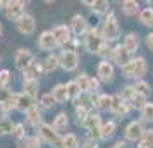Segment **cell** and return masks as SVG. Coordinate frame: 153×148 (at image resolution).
Masks as SVG:
<instances>
[{"instance_id":"1","label":"cell","mask_w":153,"mask_h":148,"mask_svg":"<svg viewBox=\"0 0 153 148\" xmlns=\"http://www.w3.org/2000/svg\"><path fill=\"white\" fill-rule=\"evenodd\" d=\"M122 74L126 78H138L141 79L146 74V60L143 57H138L122 67Z\"/></svg>"},{"instance_id":"2","label":"cell","mask_w":153,"mask_h":148,"mask_svg":"<svg viewBox=\"0 0 153 148\" xmlns=\"http://www.w3.org/2000/svg\"><path fill=\"white\" fill-rule=\"evenodd\" d=\"M4 10V16L10 19V21H19L22 16L26 14L24 12V2L21 0H16V2H5V7L2 9Z\"/></svg>"},{"instance_id":"3","label":"cell","mask_w":153,"mask_h":148,"mask_svg":"<svg viewBox=\"0 0 153 148\" xmlns=\"http://www.w3.org/2000/svg\"><path fill=\"white\" fill-rule=\"evenodd\" d=\"M16 67L19 71H28L33 64H35V55H33V52H29L28 48H19L17 52H16Z\"/></svg>"},{"instance_id":"4","label":"cell","mask_w":153,"mask_h":148,"mask_svg":"<svg viewBox=\"0 0 153 148\" xmlns=\"http://www.w3.org/2000/svg\"><path fill=\"white\" fill-rule=\"evenodd\" d=\"M119 35H120V28H119V24H117L115 16L110 12L103 22V38L108 40V42H112V40H117Z\"/></svg>"},{"instance_id":"5","label":"cell","mask_w":153,"mask_h":148,"mask_svg":"<svg viewBox=\"0 0 153 148\" xmlns=\"http://www.w3.org/2000/svg\"><path fill=\"white\" fill-rule=\"evenodd\" d=\"M86 48H88V52H91V54H98L100 52V48L105 45V38L100 33H98L97 29H91L90 33L86 35Z\"/></svg>"},{"instance_id":"6","label":"cell","mask_w":153,"mask_h":148,"mask_svg":"<svg viewBox=\"0 0 153 148\" xmlns=\"http://www.w3.org/2000/svg\"><path fill=\"white\" fill-rule=\"evenodd\" d=\"M16 28H17V31L21 33V35H33L35 33V29H36V21H35V17L33 16H29V14H24L19 19V21L16 22Z\"/></svg>"},{"instance_id":"7","label":"cell","mask_w":153,"mask_h":148,"mask_svg":"<svg viewBox=\"0 0 153 148\" xmlns=\"http://www.w3.org/2000/svg\"><path fill=\"white\" fill-rule=\"evenodd\" d=\"M79 64V55L74 50H64L60 55V65L65 71H74Z\"/></svg>"},{"instance_id":"8","label":"cell","mask_w":153,"mask_h":148,"mask_svg":"<svg viewBox=\"0 0 153 148\" xmlns=\"http://www.w3.org/2000/svg\"><path fill=\"white\" fill-rule=\"evenodd\" d=\"M38 45H40L42 50H53L59 43H57L55 36H53L52 31H43L42 35H40V38H38Z\"/></svg>"},{"instance_id":"9","label":"cell","mask_w":153,"mask_h":148,"mask_svg":"<svg viewBox=\"0 0 153 148\" xmlns=\"http://www.w3.org/2000/svg\"><path fill=\"white\" fill-rule=\"evenodd\" d=\"M40 136H42L45 141H48V143H52V145H59L60 143V140H59V136H57V131L53 129L52 126H48V124H42L40 126Z\"/></svg>"},{"instance_id":"10","label":"cell","mask_w":153,"mask_h":148,"mask_svg":"<svg viewBox=\"0 0 153 148\" xmlns=\"http://www.w3.org/2000/svg\"><path fill=\"white\" fill-rule=\"evenodd\" d=\"M143 134H145V129L141 126V122H131L127 126V129H126V138L127 140H132V141L141 140Z\"/></svg>"},{"instance_id":"11","label":"cell","mask_w":153,"mask_h":148,"mask_svg":"<svg viewBox=\"0 0 153 148\" xmlns=\"http://www.w3.org/2000/svg\"><path fill=\"white\" fill-rule=\"evenodd\" d=\"M129 52L124 48V45H119V47H115L114 48V62L119 64L120 67H124V65H127V64L131 62L129 60Z\"/></svg>"},{"instance_id":"12","label":"cell","mask_w":153,"mask_h":148,"mask_svg":"<svg viewBox=\"0 0 153 148\" xmlns=\"http://www.w3.org/2000/svg\"><path fill=\"white\" fill-rule=\"evenodd\" d=\"M112 112L115 114V115H124V114H127V110H129V105H127V102H126L120 95H115L114 98H112Z\"/></svg>"},{"instance_id":"13","label":"cell","mask_w":153,"mask_h":148,"mask_svg":"<svg viewBox=\"0 0 153 148\" xmlns=\"http://www.w3.org/2000/svg\"><path fill=\"white\" fill-rule=\"evenodd\" d=\"M53 36H55V40L59 45H64V43H67L71 40V29L67 26H64V24H59L53 28Z\"/></svg>"},{"instance_id":"14","label":"cell","mask_w":153,"mask_h":148,"mask_svg":"<svg viewBox=\"0 0 153 148\" xmlns=\"http://www.w3.org/2000/svg\"><path fill=\"white\" fill-rule=\"evenodd\" d=\"M35 105V97H29L26 93L22 95H17V110H22V112H28L29 109H33Z\"/></svg>"},{"instance_id":"15","label":"cell","mask_w":153,"mask_h":148,"mask_svg":"<svg viewBox=\"0 0 153 148\" xmlns=\"http://www.w3.org/2000/svg\"><path fill=\"white\" fill-rule=\"evenodd\" d=\"M98 76L103 81H112V78H114V67H112V64L107 62V60L98 64Z\"/></svg>"},{"instance_id":"16","label":"cell","mask_w":153,"mask_h":148,"mask_svg":"<svg viewBox=\"0 0 153 148\" xmlns=\"http://www.w3.org/2000/svg\"><path fill=\"white\" fill-rule=\"evenodd\" d=\"M43 64H33L28 71H24V81H38L40 74L43 72Z\"/></svg>"},{"instance_id":"17","label":"cell","mask_w":153,"mask_h":148,"mask_svg":"<svg viewBox=\"0 0 153 148\" xmlns=\"http://www.w3.org/2000/svg\"><path fill=\"white\" fill-rule=\"evenodd\" d=\"M52 97L55 98L57 103H62V102H65V100L69 98V95H67V86L65 85H57L55 88H52Z\"/></svg>"},{"instance_id":"18","label":"cell","mask_w":153,"mask_h":148,"mask_svg":"<svg viewBox=\"0 0 153 148\" xmlns=\"http://www.w3.org/2000/svg\"><path fill=\"white\" fill-rule=\"evenodd\" d=\"M71 28H72V31L76 35H83L84 31H86V28H88V22H86V19H84L83 16H74Z\"/></svg>"},{"instance_id":"19","label":"cell","mask_w":153,"mask_h":148,"mask_svg":"<svg viewBox=\"0 0 153 148\" xmlns=\"http://www.w3.org/2000/svg\"><path fill=\"white\" fill-rule=\"evenodd\" d=\"M67 126H69V117H67V114H64V112L59 114L55 119H53V124H52V127L55 129L57 133L65 131V129H67Z\"/></svg>"},{"instance_id":"20","label":"cell","mask_w":153,"mask_h":148,"mask_svg":"<svg viewBox=\"0 0 153 148\" xmlns=\"http://www.w3.org/2000/svg\"><path fill=\"white\" fill-rule=\"evenodd\" d=\"M139 47V38L136 33H129V35L124 38V48L129 52V54H132V52H136Z\"/></svg>"},{"instance_id":"21","label":"cell","mask_w":153,"mask_h":148,"mask_svg":"<svg viewBox=\"0 0 153 148\" xmlns=\"http://www.w3.org/2000/svg\"><path fill=\"white\" fill-rule=\"evenodd\" d=\"M26 117H28L29 124H33V126H42V110L38 109V107H33V109H29L28 112H26Z\"/></svg>"},{"instance_id":"22","label":"cell","mask_w":153,"mask_h":148,"mask_svg":"<svg viewBox=\"0 0 153 148\" xmlns=\"http://www.w3.org/2000/svg\"><path fill=\"white\" fill-rule=\"evenodd\" d=\"M59 65H60V57H57L55 54H52V55H48L47 59H45V62H43V69L48 71V72H52V71H55Z\"/></svg>"},{"instance_id":"23","label":"cell","mask_w":153,"mask_h":148,"mask_svg":"<svg viewBox=\"0 0 153 148\" xmlns=\"http://www.w3.org/2000/svg\"><path fill=\"white\" fill-rule=\"evenodd\" d=\"M57 148H77V136L76 134H65L60 138V143Z\"/></svg>"},{"instance_id":"24","label":"cell","mask_w":153,"mask_h":148,"mask_svg":"<svg viewBox=\"0 0 153 148\" xmlns=\"http://www.w3.org/2000/svg\"><path fill=\"white\" fill-rule=\"evenodd\" d=\"M139 21L143 26H150L153 28V9L152 7H146L141 10V14H139Z\"/></svg>"},{"instance_id":"25","label":"cell","mask_w":153,"mask_h":148,"mask_svg":"<svg viewBox=\"0 0 153 148\" xmlns=\"http://www.w3.org/2000/svg\"><path fill=\"white\" fill-rule=\"evenodd\" d=\"M14 122L7 117H4V119H0V136H5V134H12L14 131Z\"/></svg>"},{"instance_id":"26","label":"cell","mask_w":153,"mask_h":148,"mask_svg":"<svg viewBox=\"0 0 153 148\" xmlns=\"http://www.w3.org/2000/svg\"><path fill=\"white\" fill-rule=\"evenodd\" d=\"M112 98H114V97H110V95H100L98 100H97V107L100 110H110L112 109Z\"/></svg>"},{"instance_id":"27","label":"cell","mask_w":153,"mask_h":148,"mask_svg":"<svg viewBox=\"0 0 153 148\" xmlns=\"http://www.w3.org/2000/svg\"><path fill=\"white\" fill-rule=\"evenodd\" d=\"M138 9H139V4L134 2V0H126V2H122V10L127 16H134L138 12Z\"/></svg>"},{"instance_id":"28","label":"cell","mask_w":153,"mask_h":148,"mask_svg":"<svg viewBox=\"0 0 153 148\" xmlns=\"http://www.w3.org/2000/svg\"><path fill=\"white\" fill-rule=\"evenodd\" d=\"M84 126L88 127V131H90V129H95V127H100V115L95 114V112L88 114V117L84 120Z\"/></svg>"},{"instance_id":"29","label":"cell","mask_w":153,"mask_h":148,"mask_svg":"<svg viewBox=\"0 0 153 148\" xmlns=\"http://www.w3.org/2000/svg\"><path fill=\"white\" fill-rule=\"evenodd\" d=\"M139 148H153V129L150 131H145L143 138L139 140Z\"/></svg>"},{"instance_id":"30","label":"cell","mask_w":153,"mask_h":148,"mask_svg":"<svg viewBox=\"0 0 153 148\" xmlns=\"http://www.w3.org/2000/svg\"><path fill=\"white\" fill-rule=\"evenodd\" d=\"M76 83H77V86L81 88V91H83V93H88V91H90L91 79L88 78L86 74H79V76H77V79H76Z\"/></svg>"},{"instance_id":"31","label":"cell","mask_w":153,"mask_h":148,"mask_svg":"<svg viewBox=\"0 0 153 148\" xmlns=\"http://www.w3.org/2000/svg\"><path fill=\"white\" fill-rule=\"evenodd\" d=\"M67 95H69V98H79V97H81V88H79V86H77V83L76 81H69V83H67Z\"/></svg>"},{"instance_id":"32","label":"cell","mask_w":153,"mask_h":148,"mask_svg":"<svg viewBox=\"0 0 153 148\" xmlns=\"http://www.w3.org/2000/svg\"><path fill=\"white\" fill-rule=\"evenodd\" d=\"M40 105L45 109V110H48V109H52L53 105H57L55 98L52 97V93H47V95H42V98H40Z\"/></svg>"},{"instance_id":"33","label":"cell","mask_w":153,"mask_h":148,"mask_svg":"<svg viewBox=\"0 0 153 148\" xmlns=\"http://www.w3.org/2000/svg\"><path fill=\"white\" fill-rule=\"evenodd\" d=\"M22 86H24V93L29 97H35L38 91V81H24Z\"/></svg>"},{"instance_id":"34","label":"cell","mask_w":153,"mask_h":148,"mask_svg":"<svg viewBox=\"0 0 153 148\" xmlns=\"http://www.w3.org/2000/svg\"><path fill=\"white\" fill-rule=\"evenodd\" d=\"M131 102H132V105L136 107V109H141V110L146 107V97L145 95H141V93H134L132 98H131Z\"/></svg>"},{"instance_id":"35","label":"cell","mask_w":153,"mask_h":148,"mask_svg":"<svg viewBox=\"0 0 153 148\" xmlns=\"http://www.w3.org/2000/svg\"><path fill=\"white\" fill-rule=\"evenodd\" d=\"M114 131H115V122H107L103 127H102V138L103 140H108L112 134H114Z\"/></svg>"},{"instance_id":"36","label":"cell","mask_w":153,"mask_h":148,"mask_svg":"<svg viewBox=\"0 0 153 148\" xmlns=\"http://www.w3.org/2000/svg\"><path fill=\"white\" fill-rule=\"evenodd\" d=\"M91 9L98 12V14H102L105 10H108V2H105V0H98V2H91Z\"/></svg>"},{"instance_id":"37","label":"cell","mask_w":153,"mask_h":148,"mask_svg":"<svg viewBox=\"0 0 153 148\" xmlns=\"http://www.w3.org/2000/svg\"><path fill=\"white\" fill-rule=\"evenodd\" d=\"M14 109H17V95H14V97L9 100V102H5L4 105H0V110H4V112L14 110Z\"/></svg>"},{"instance_id":"38","label":"cell","mask_w":153,"mask_h":148,"mask_svg":"<svg viewBox=\"0 0 153 148\" xmlns=\"http://www.w3.org/2000/svg\"><path fill=\"white\" fill-rule=\"evenodd\" d=\"M134 91L136 93H141V95H148L150 93V85L148 83H145V81H138L136 85H134Z\"/></svg>"},{"instance_id":"39","label":"cell","mask_w":153,"mask_h":148,"mask_svg":"<svg viewBox=\"0 0 153 148\" xmlns=\"http://www.w3.org/2000/svg\"><path fill=\"white\" fill-rule=\"evenodd\" d=\"M12 97H14V93L10 91L9 88H0V105H4L5 102H9Z\"/></svg>"},{"instance_id":"40","label":"cell","mask_w":153,"mask_h":148,"mask_svg":"<svg viewBox=\"0 0 153 148\" xmlns=\"http://www.w3.org/2000/svg\"><path fill=\"white\" fill-rule=\"evenodd\" d=\"M10 83V72L7 69L0 71V88H7V85Z\"/></svg>"},{"instance_id":"41","label":"cell","mask_w":153,"mask_h":148,"mask_svg":"<svg viewBox=\"0 0 153 148\" xmlns=\"http://www.w3.org/2000/svg\"><path fill=\"white\" fill-rule=\"evenodd\" d=\"M24 133H26V131H24V124H22V122H17L14 126L12 136H14L16 140H22V138H24Z\"/></svg>"},{"instance_id":"42","label":"cell","mask_w":153,"mask_h":148,"mask_svg":"<svg viewBox=\"0 0 153 148\" xmlns=\"http://www.w3.org/2000/svg\"><path fill=\"white\" fill-rule=\"evenodd\" d=\"M143 119L145 120H153V103H146V107L141 110Z\"/></svg>"},{"instance_id":"43","label":"cell","mask_w":153,"mask_h":148,"mask_svg":"<svg viewBox=\"0 0 153 148\" xmlns=\"http://www.w3.org/2000/svg\"><path fill=\"white\" fill-rule=\"evenodd\" d=\"M77 100H79V105L77 107H81V109H84V110L91 105V98L88 97V95H83V97H79Z\"/></svg>"},{"instance_id":"44","label":"cell","mask_w":153,"mask_h":148,"mask_svg":"<svg viewBox=\"0 0 153 148\" xmlns=\"http://www.w3.org/2000/svg\"><path fill=\"white\" fill-rule=\"evenodd\" d=\"M38 147H42V140H40V136L29 138V148H38Z\"/></svg>"},{"instance_id":"45","label":"cell","mask_w":153,"mask_h":148,"mask_svg":"<svg viewBox=\"0 0 153 148\" xmlns=\"http://www.w3.org/2000/svg\"><path fill=\"white\" fill-rule=\"evenodd\" d=\"M90 136H91V138H95V140H98V138H102V129H100V127L90 129Z\"/></svg>"},{"instance_id":"46","label":"cell","mask_w":153,"mask_h":148,"mask_svg":"<svg viewBox=\"0 0 153 148\" xmlns=\"http://www.w3.org/2000/svg\"><path fill=\"white\" fill-rule=\"evenodd\" d=\"M146 47L153 52V33H150V35L146 36Z\"/></svg>"},{"instance_id":"47","label":"cell","mask_w":153,"mask_h":148,"mask_svg":"<svg viewBox=\"0 0 153 148\" xmlns=\"http://www.w3.org/2000/svg\"><path fill=\"white\" fill-rule=\"evenodd\" d=\"M98 54H100V55H107V54H108V47H107V45H103V47L100 48V52H98Z\"/></svg>"},{"instance_id":"48","label":"cell","mask_w":153,"mask_h":148,"mask_svg":"<svg viewBox=\"0 0 153 148\" xmlns=\"http://www.w3.org/2000/svg\"><path fill=\"white\" fill-rule=\"evenodd\" d=\"M98 88V81L97 79H91V86H90V91H93V90H97Z\"/></svg>"},{"instance_id":"49","label":"cell","mask_w":153,"mask_h":148,"mask_svg":"<svg viewBox=\"0 0 153 148\" xmlns=\"http://www.w3.org/2000/svg\"><path fill=\"white\" fill-rule=\"evenodd\" d=\"M0 36H2V22H0Z\"/></svg>"}]
</instances>
